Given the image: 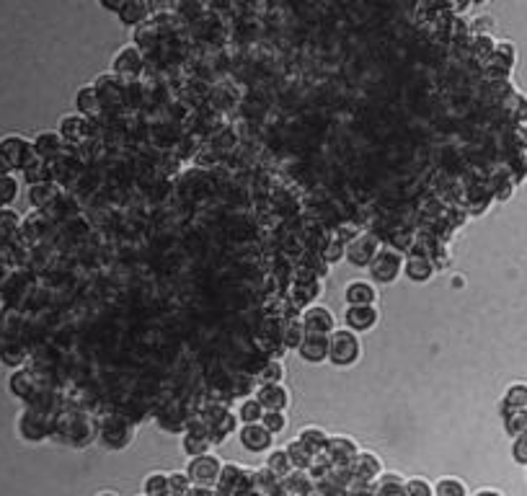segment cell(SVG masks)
<instances>
[{"mask_svg": "<svg viewBox=\"0 0 527 496\" xmlns=\"http://www.w3.org/2000/svg\"><path fill=\"white\" fill-rule=\"evenodd\" d=\"M496 49V42L488 34H476V39H473V54L476 57H480V60H488L491 54H494Z\"/></svg>", "mask_w": 527, "mask_h": 496, "instance_id": "obj_41", "label": "cell"}, {"mask_svg": "<svg viewBox=\"0 0 527 496\" xmlns=\"http://www.w3.org/2000/svg\"><path fill=\"white\" fill-rule=\"evenodd\" d=\"M403 496H434V486L426 478H409L403 486Z\"/></svg>", "mask_w": 527, "mask_h": 496, "instance_id": "obj_40", "label": "cell"}, {"mask_svg": "<svg viewBox=\"0 0 527 496\" xmlns=\"http://www.w3.org/2000/svg\"><path fill=\"white\" fill-rule=\"evenodd\" d=\"M60 147H62V135H57V132H42L37 137V142H34V150L39 155H57Z\"/></svg>", "mask_w": 527, "mask_h": 496, "instance_id": "obj_34", "label": "cell"}, {"mask_svg": "<svg viewBox=\"0 0 527 496\" xmlns=\"http://www.w3.org/2000/svg\"><path fill=\"white\" fill-rule=\"evenodd\" d=\"M512 457H514V463L527 465V434L514 437V442H512Z\"/></svg>", "mask_w": 527, "mask_h": 496, "instance_id": "obj_43", "label": "cell"}, {"mask_svg": "<svg viewBox=\"0 0 527 496\" xmlns=\"http://www.w3.org/2000/svg\"><path fill=\"white\" fill-rule=\"evenodd\" d=\"M238 440L243 445V450L254 452V455H261V452H269L271 445H274V434L266 429V426L259 421V424H243L238 429Z\"/></svg>", "mask_w": 527, "mask_h": 496, "instance_id": "obj_6", "label": "cell"}, {"mask_svg": "<svg viewBox=\"0 0 527 496\" xmlns=\"http://www.w3.org/2000/svg\"><path fill=\"white\" fill-rule=\"evenodd\" d=\"M370 277L380 285H390L403 271V254L398 248H380L378 256L370 261Z\"/></svg>", "mask_w": 527, "mask_h": 496, "instance_id": "obj_4", "label": "cell"}, {"mask_svg": "<svg viewBox=\"0 0 527 496\" xmlns=\"http://www.w3.org/2000/svg\"><path fill=\"white\" fill-rule=\"evenodd\" d=\"M502 416H504V429L509 437H519V434H527V409H507L502 406Z\"/></svg>", "mask_w": 527, "mask_h": 496, "instance_id": "obj_23", "label": "cell"}, {"mask_svg": "<svg viewBox=\"0 0 527 496\" xmlns=\"http://www.w3.org/2000/svg\"><path fill=\"white\" fill-rule=\"evenodd\" d=\"M344 256H347V246H344L341 240H331V243L323 248V261L326 264H336V261H341Z\"/></svg>", "mask_w": 527, "mask_h": 496, "instance_id": "obj_42", "label": "cell"}, {"mask_svg": "<svg viewBox=\"0 0 527 496\" xmlns=\"http://www.w3.org/2000/svg\"><path fill=\"white\" fill-rule=\"evenodd\" d=\"M209 450H212L209 437H197V434H189V432L181 434V452H184L186 457L207 455Z\"/></svg>", "mask_w": 527, "mask_h": 496, "instance_id": "obj_29", "label": "cell"}, {"mask_svg": "<svg viewBox=\"0 0 527 496\" xmlns=\"http://www.w3.org/2000/svg\"><path fill=\"white\" fill-rule=\"evenodd\" d=\"M256 378H259V383H261V385H274V383H282V378H285V364L279 362V359H269L261 370L256 372Z\"/></svg>", "mask_w": 527, "mask_h": 496, "instance_id": "obj_33", "label": "cell"}, {"mask_svg": "<svg viewBox=\"0 0 527 496\" xmlns=\"http://www.w3.org/2000/svg\"><path fill=\"white\" fill-rule=\"evenodd\" d=\"M468 3H483V0H468Z\"/></svg>", "mask_w": 527, "mask_h": 496, "instance_id": "obj_48", "label": "cell"}, {"mask_svg": "<svg viewBox=\"0 0 527 496\" xmlns=\"http://www.w3.org/2000/svg\"><path fill=\"white\" fill-rule=\"evenodd\" d=\"M297 354H300L302 362L318 364L328 359V336H321V333H305L302 344L297 347Z\"/></svg>", "mask_w": 527, "mask_h": 496, "instance_id": "obj_11", "label": "cell"}, {"mask_svg": "<svg viewBox=\"0 0 527 496\" xmlns=\"http://www.w3.org/2000/svg\"><path fill=\"white\" fill-rule=\"evenodd\" d=\"M323 452L328 455V460H331L333 465H349L356 457L359 447H356V442L352 440V437H344V434H328V445H326Z\"/></svg>", "mask_w": 527, "mask_h": 496, "instance_id": "obj_9", "label": "cell"}, {"mask_svg": "<svg viewBox=\"0 0 527 496\" xmlns=\"http://www.w3.org/2000/svg\"><path fill=\"white\" fill-rule=\"evenodd\" d=\"M256 401L261 403L264 411H287L290 406V390L282 383L256 388Z\"/></svg>", "mask_w": 527, "mask_h": 496, "instance_id": "obj_12", "label": "cell"}, {"mask_svg": "<svg viewBox=\"0 0 527 496\" xmlns=\"http://www.w3.org/2000/svg\"><path fill=\"white\" fill-rule=\"evenodd\" d=\"M186 476L192 478L194 486L199 488H212L217 486L220 480V471H223V460L212 452L207 455H197V457H189V465L184 468Z\"/></svg>", "mask_w": 527, "mask_h": 496, "instance_id": "obj_2", "label": "cell"}, {"mask_svg": "<svg viewBox=\"0 0 527 496\" xmlns=\"http://www.w3.org/2000/svg\"><path fill=\"white\" fill-rule=\"evenodd\" d=\"M75 106H78V114H83V116L99 114L101 101H99V93H96L93 85H83V88L75 93Z\"/></svg>", "mask_w": 527, "mask_h": 496, "instance_id": "obj_22", "label": "cell"}, {"mask_svg": "<svg viewBox=\"0 0 527 496\" xmlns=\"http://www.w3.org/2000/svg\"><path fill=\"white\" fill-rule=\"evenodd\" d=\"M93 496H119V494H114V491H99V494H93Z\"/></svg>", "mask_w": 527, "mask_h": 496, "instance_id": "obj_47", "label": "cell"}, {"mask_svg": "<svg viewBox=\"0 0 527 496\" xmlns=\"http://www.w3.org/2000/svg\"><path fill=\"white\" fill-rule=\"evenodd\" d=\"M285 450H287V455H290V460H292L294 471H310V468H313V463H316V452L305 447L297 437H294L292 442H287Z\"/></svg>", "mask_w": 527, "mask_h": 496, "instance_id": "obj_19", "label": "cell"}, {"mask_svg": "<svg viewBox=\"0 0 527 496\" xmlns=\"http://www.w3.org/2000/svg\"><path fill=\"white\" fill-rule=\"evenodd\" d=\"M261 424L269 429L271 434H282L287 429V416L285 411H264Z\"/></svg>", "mask_w": 527, "mask_h": 496, "instance_id": "obj_39", "label": "cell"}, {"mask_svg": "<svg viewBox=\"0 0 527 496\" xmlns=\"http://www.w3.org/2000/svg\"><path fill=\"white\" fill-rule=\"evenodd\" d=\"M403 486H406V478L398 471L380 473L378 480H375L378 496H403Z\"/></svg>", "mask_w": 527, "mask_h": 496, "instance_id": "obj_20", "label": "cell"}, {"mask_svg": "<svg viewBox=\"0 0 527 496\" xmlns=\"http://www.w3.org/2000/svg\"><path fill=\"white\" fill-rule=\"evenodd\" d=\"M88 130H91V122H88V116L83 114H65L60 119V135L62 140H73V142H78V140H83L85 135H88Z\"/></svg>", "mask_w": 527, "mask_h": 496, "instance_id": "obj_17", "label": "cell"}, {"mask_svg": "<svg viewBox=\"0 0 527 496\" xmlns=\"http://www.w3.org/2000/svg\"><path fill=\"white\" fill-rule=\"evenodd\" d=\"M127 0H99V6L104 8V11H108V13H119V8L124 6Z\"/></svg>", "mask_w": 527, "mask_h": 496, "instance_id": "obj_45", "label": "cell"}, {"mask_svg": "<svg viewBox=\"0 0 527 496\" xmlns=\"http://www.w3.org/2000/svg\"><path fill=\"white\" fill-rule=\"evenodd\" d=\"M254 488H259L264 496H277L285 491V483H282L279 476H274V473L264 465V468H256L254 471Z\"/></svg>", "mask_w": 527, "mask_h": 496, "instance_id": "obj_18", "label": "cell"}, {"mask_svg": "<svg viewBox=\"0 0 527 496\" xmlns=\"http://www.w3.org/2000/svg\"><path fill=\"white\" fill-rule=\"evenodd\" d=\"M99 437H101V442H104V447L122 450L132 442V429L127 424H122V421H111V424H106L101 429Z\"/></svg>", "mask_w": 527, "mask_h": 496, "instance_id": "obj_16", "label": "cell"}, {"mask_svg": "<svg viewBox=\"0 0 527 496\" xmlns=\"http://www.w3.org/2000/svg\"><path fill=\"white\" fill-rule=\"evenodd\" d=\"M137 496H145V494H137Z\"/></svg>", "mask_w": 527, "mask_h": 496, "instance_id": "obj_49", "label": "cell"}, {"mask_svg": "<svg viewBox=\"0 0 527 496\" xmlns=\"http://www.w3.org/2000/svg\"><path fill=\"white\" fill-rule=\"evenodd\" d=\"M349 465H352V476L356 480H362V483L378 480V476L383 473V463H380V457L375 452H356V457Z\"/></svg>", "mask_w": 527, "mask_h": 496, "instance_id": "obj_13", "label": "cell"}, {"mask_svg": "<svg viewBox=\"0 0 527 496\" xmlns=\"http://www.w3.org/2000/svg\"><path fill=\"white\" fill-rule=\"evenodd\" d=\"M297 440L308 450H313L316 455H321L326 450V445H328V434H326L321 426H302L300 432H297Z\"/></svg>", "mask_w": 527, "mask_h": 496, "instance_id": "obj_24", "label": "cell"}, {"mask_svg": "<svg viewBox=\"0 0 527 496\" xmlns=\"http://www.w3.org/2000/svg\"><path fill=\"white\" fill-rule=\"evenodd\" d=\"M140 68H142V54H140L137 46H122L119 52L114 54V60H111V70L114 73H122V75H135V73H140Z\"/></svg>", "mask_w": 527, "mask_h": 496, "instance_id": "obj_15", "label": "cell"}, {"mask_svg": "<svg viewBox=\"0 0 527 496\" xmlns=\"http://www.w3.org/2000/svg\"><path fill=\"white\" fill-rule=\"evenodd\" d=\"M170 478V496H186L189 491H192V478L186 476V471H173L168 473Z\"/></svg>", "mask_w": 527, "mask_h": 496, "instance_id": "obj_38", "label": "cell"}, {"mask_svg": "<svg viewBox=\"0 0 527 496\" xmlns=\"http://www.w3.org/2000/svg\"><path fill=\"white\" fill-rule=\"evenodd\" d=\"M235 416H238L240 424H259L264 416V406L259 401H256V395H248V398H243L238 406V411H235Z\"/></svg>", "mask_w": 527, "mask_h": 496, "instance_id": "obj_27", "label": "cell"}, {"mask_svg": "<svg viewBox=\"0 0 527 496\" xmlns=\"http://www.w3.org/2000/svg\"><path fill=\"white\" fill-rule=\"evenodd\" d=\"M362 354V344L359 336L349 328H336L328 336V362L336 367H352Z\"/></svg>", "mask_w": 527, "mask_h": 496, "instance_id": "obj_1", "label": "cell"}, {"mask_svg": "<svg viewBox=\"0 0 527 496\" xmlns=\"http://www.w3.org/2000/svg\"><path fill=\"white\" fill-rule=\"evenodd\" d=\"M254 488V471L240 463H223L220 471V480H217V491L225 496H235L243 491Z\"/></svg>", "mask_w": 527, "mask_h": 496, "instance_id": "obj_3", "label": "cell"}, {"mask_svg": "<svg viewBox=\"0 0 527 496\" xmlns=\"http://www.w3.org/2000/svg\"><path fill=\"white\" fill-rule=\"evenodd\" d=\"M300 323L305 333H321V336H331L336 331V316L326 305H308L300 313Z\"/></svg>", "mask_w": 527, "mask_h": 496, "instance_id": "obj_5", "label": "cell"}, {"mask_svg": "<svg viewBox=\"0 0 527 496\" xmlns=\"http://www.w3.org/2000/svg\"><path fill=\"white\" fill-rule=\"evenodd\" d=\"M3 153L13 163H23V158L31 153V145L23 137H8L6 142H3Z\"/></svg>", "mask_w": 527, "mask_h": 496, "instance_id": "obj_36", "label": "cell"}, {"mask_svg": "<svg viewBox=\"0 0 527 496\" xmlns=\"http://www.w3.org/2000/svg\"><path fill=\"white\" fill-rule=\"evenodd\" d=\"M318 279L313 277H305V282H297V287H294V292H292V300L297 302V305H305L308 308L310 302H313V297H318Z\"/></svg>", "mask_w": 527, "mask_h": 496, "instance_id": "obj_31", "label": "cell"}, {"mask_svg": "<svg viewBox=\"0 0 527 496\" xmlns=\"http://www.w3.org/2000/svg\"><path fill=\"white\" fill-rule=\"evenodd\" d=\"M502 104H504L507 114H509V119L514 124H525L527 122V96H522V93L514 91V93H509Z\"/></svg>", "mask_w": 527, "mask_h": 496, "instance_id": "obj_28", "label": "cell"}, {"mask_svg": "<svg viewBox=\"0 0 527 496\" xmlns=\"http://www.w3.org/2000/svg\"><path fill=\"white\" fill-rule=\"evenodd\" d=\"M512 135H514V142H517L519 150H527V127L525 124H517Z\"/></svg>", "mask_w": 527, "mask_h": 496, "instance_id": "obj_44", "label": "cell"}, {"mask_svg": "<svg viewBox=\"0 0 527 496\" xmlns=\"http://www.w3.org/2000/svg\"><path fill=\"white\" fill-rule=\"evenodd\" d=\"M507 409H527V385L525 383H512L504 393V403Z\"/></svg>", "mask_w": 527, "mask_h": 496, "instance_id": "obj_35", "label": "cell"}, {"mask_svg": "<svg viewBox=\"0 0 527 496\" xmlns=\"http://www.w3.org/2000/svg\"><path fill=\"white\" fill-rule=\"evenodd\" d=\"M302 339H305V328H302L300 318H290L285 323V331H282V344H285V349H294V352H297Z\"/></svg>", "mask_w": 527, "mask_h": 496, "instance_id": "obj_30", "label": "cell"}, {"mask_svg": "<svg viewBox=\"0 0 527 496\" xmlns=\"http://www.w3.org/2000/svg\"><path fill=\"white\" fill-rule=\"evenodd\" d=\"M116 16L124 26H142L147 18V3L145 0H127Z\"/></svg>", "mask_w": 527, "mask_h": 496, "instance_id": "obj_21", "label": "cell"}, {"mask_svg": "<svg viewBox=\"0 0 527 496\" xmlns=\"http://www.w3.org/2000/svg\"><path fill=\"white\" fill-rule=\"evenodd\" d=\"M380 321V313L375 305H347L344 310V328L354 333L372 331Z\"/></svg>", "mask_w": 527, "mask_h": 496, "instance_id": "obj_7", "label": "cell"}, {"mask_svg": "<svg viewBox=\"0 0 527 496\" xmlns=\"http://www.w3.org/2000/svg\"><path fill=\"white\" fill-rule=\"evenodd\" d=\"M403 274L411 279V282H429L434 277V264L429 256H418V254H411L403 259Z\"/></svg>", "mask_w": 527, "mask_h": 496, "instance_id": "obj_14", "label": "cell"}, {"mask_svg": "<svg viewBox=\"0 0 527 496\" xmlns=\"http://www.w3.org/2000/svg\"><path fill=\"white\" fill-rule=\"evenodd\" d=\"M344 302L347 305H375L378 302V287L367 279H352L344 287Z\"/></svg>", "mask_w": 527, "mask_h": 496, "instance_id": "obj_10", "label": "cell"}, {"mask_svg": "<svg viewBox=\"0 0 527 496\" xmlns=\"http://www.w3.org/2000/svg\"><path fill=\"white\" fill-rule=\"evenodd\" d=\"M282 483L292 491V496H308L313 491V480L305 478V471H292L287 478H282Z\"/></svg>", "mask_w": 527, "mask_h": 496, "instance_id": "obj_32", "label": "cell"}, {"mask_svg": "<svg viewBox=\"0 0 527 496\" xmlns=\"http://www.w3.org/2000/svg\"><path fill=\"white\" fill-rule=\"evenodd\" d=\"M473 496H504L502 491H496V488H478Z\"/></svg>", "mask_w": 527, "mask_h": 496, "instance_id": "obj_46", "label": "cell"}, {"mask_svg": "<svg viewBox=\"0 0 527 496\" xmlns=\"http://www.w3.org/2000/svg\"><path fill=\"white\" fill-rule=\"evenodd\" d=\"M380 251V240L370 232H359L354 240H349L347 246V259L354 266H370V261L378 256Z\"/></svg>", "mask_w": 527, "mask_h": 496, "instance_id": "obj_8", "label": "cell"}, {"mask_svg": "<svg viewBox=\"0 0 527 496\" xmlns=\"http://www.w3.org/2000/svg\"><path fill=\"white\" fill-rule=\"evenodd\" d=\"M266 468H269L274 476H279V478H287L290 473L294 471L292 460H290V455H287V450H269V455H266Z\"/></svg>", "mask_w": 527, "mask_h": 496, "instance_id": "obj_26", "label": "cell"}, {"mask_svg": "<svg viewBox=\"0 0 527 496\" xmlns=\"http://www.w3.org/2000/svg\"><path fill=\"white\" fill-rule=\"evenodd\" d=\"M434 496H468V488L460 478H440L434 483Z\"/></svg>", "mask_w": 527, "mask_h": 496, "instance_id": "obj_37", "label": "cell"}, {"mask_svg": "<svg viewBox=\"0 0 527 496\" xmlns=\"http://www.w3.org/2000/svg\"><path fill=\"white\" fill-rule=\"evenodd\" d=\"M142 494H145V496H170L168 473H163V471L147 473L145 483H142Z\"/></svg>", "mask_w": 527, "mask_h": 496, "instance_id": "obj_25", "label": "cell"}]
</instances>
